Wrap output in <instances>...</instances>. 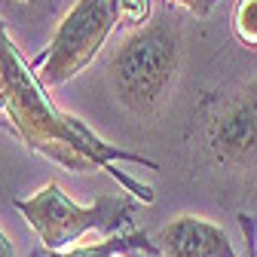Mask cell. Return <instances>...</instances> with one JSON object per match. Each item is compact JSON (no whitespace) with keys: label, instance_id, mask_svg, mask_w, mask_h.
<instances>
[{"label":"cell","instance_id":"cell-1","mask_svg":"<svg viewBox=\"0 0 257 257\" xmlns=\"http://www.w3.org/2000/svg\"><path fill=\"white\" fill-rule=\"evenodd\" d=\"M0 116H4V122L13 128V135L28 150L52 159L55 166L77 172V175L107 172L122 187V193L135 196L141 205H150L156 199L153 187L125 175L122 169H116V163L144 166L150 172H156L159 166L141 153L107 144L80 116L61 110L49 98L46 86L37 80L31 61L22 58L4 19H0Z\"/></svg>","mask_w":257,"mask_h":257},{"label":"cell","instance_id":"cell-2","mask_svg":"<svg viewBox=\"0 0 257 257\" xmlns=\"http://www.w3.org/2000/svg\"><path fill=\"white\" fill-rule=\"evenodd\" d=\"M184 61V31L172 10L156 13L144 28L119 40L107 61V86L113 98L138 119L166 107Z\"/></svg>","mask_w":257,"mask_h":257},{"label":"cell","instance_id":"cell-3","mask_svg":"<svg viewBox=\"0 0 257 257\" xmlns=\"http://www.w3.org/2000/svg\"><path fill=\"white\" fill-rule=\"evenodd\" d=\"M22 217L31 223L49 251H68L77 248V242L89 233H101L104 239L122 236L135 230V217L141 211V202L128 193L119 196H98L89 205L74 202L55 181H46L34 196L13 202Z\"/></svg>","mask_w":257,"mask_h":257},{"label":"cell","instance_id":"cell-4","mask_svg":"<svg viewBox=\"0 0 257 257\" xmlns=\"http://www.w3.org/2000/svg\"><path fill=\"white\" fill-rule=\"evenodd\" d=\"M196 128L214 163L239 169L257 156V77L245 86L202 92Z\"/></svg>","mask_w":257,"mask_h":257},{"label":"cell","instance_id":"cell-5","mask_svg":"<svg viewBox=\"0 0 257 257\" xmlns=\"http://www.w3.org/2000/svg\"><path fill=\"white\" fill-rule=\"evenodd\" d=\"M113 28L116 22L107 0H77L58 22L49 46L31 61L37 80L52 89L83 74L113 34Z\"/></svg>","mask_w":257,"mask_h":257},{"label":"cell","instance_id":"cell-6","mask_svg":"<svg viewBox=\"0 0 257 257\" xmlns=\"http://www.w3.org/2000/svg\"><path fill=\"white\" fill-rule=\"evenodd\" d=\"M153 242L163 257H239L227 230L196 214H178Z\"/></svg>","mask_w":257,"mask_h":257},{"label":"cell","instance_id":"cell-7","mask_svg":"<svg viewBox=\"0 0 257 257\" xmlns=\"http://www.w3.org/2000/svg\"><path fill=\"white\" fill-rule=\"evenodd\" d=\"M125 251H144V254H159V245L141 233V230H132V233H122V236H110V239H101V242H89V245H77V248H68V251H49V248H40L31 257H119Z\"/></svg>","mask_w":257,"mask_h":257},{"label":"cell","instance_id":"cell-8","mask_svg":"<svg viewBox=\"0 0 257 257\" xmlns=\"http://www.w3.org/2000/svg\"><path fill=\"white\" fill-rule=\"evenodd\" d=\"M110 4V13H113V22L119 31L132 34V31L144 28L156 13H153V0H107Z\"/></svg>","mask_w":257,"mask_h":257},{"label":"cell","instance_id":"cell-9","mask_svg":"<svg viewBox=\"0 0 257 257\" xmlns=\"http://www.w3.org/2000/svg\"><path fill=\"white\" fill-rule=\"evenodd\" d=\"M230 25L245 49H257V0H236Z\"/></svg>","mask_w":257,"mask_h":257},{"label":"cell","instance_id":"cell-10","mask_svg":"<svg viewBox=\"0 0 257 257\" xmlns=\"http://www.w3.org/2000/svg\"><path fill=\"white\" fill-rule=\"evenodd\" d=\"M166 4H169V7H181V10L193 13L196 19H208V13L214 10L217 0H166Z\"/></svg>","mask_w":257,"mask_h":257},{"label":"cell","instance_id":"cell-11","mask_svg":"<svg viewBox=\"0 0 257 257\" xmlns=\"http://www.w3.org/2000/svg\"><path fill=\"white\" fill-rule=\"evenodd\" d=\"M239 227L245 233V248H248V257H257V227H254V220L248 214H239Z\"/></svg>","mask_w":257,"mask_h":257},{"label":"cell","instance_id":"cell-12","mask_svg":"<svg viewBox=\"0 0 257 257\" xmlns=\"http://www.w3.org/2000/svg\"><path fill=\"white\" fill-rule=\"evenodd\" d=\"M0 257H16V245H13V239L4 233V227H0Z\"/></svg>","mask_w":257,"mask_h":257},{"label":"cell","instance_id":"cell-13","mask_svg":"<svg viewBox=\"0 0 257 257\" xmlns=\"http://www.w3.org/2000/svg\"><path fill=\"white\" fill-rule=\"evenodd\" d=\"M16 4H34V0H16Z\"/></svg>","mask_w":257,"mask_h":257},{"label":"cell","instance_id":"cell-14","mask_svg":"<svg viewBox=\"0 0 257 257\" xmlns=\"http://www.w3.org/2000/svg\"><path fill=\"white\" fill-rule=\"evenodd\" d=\"M119 257H125V254H119Z\"/></svg>","mask_w":257,"mask_h":257}]
</instances>
